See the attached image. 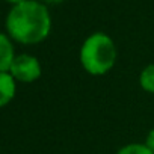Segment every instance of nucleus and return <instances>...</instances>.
I'll list each match as a JSON object with an SVG mask.
<instances>
[{"mask_svg":"<svg viewBox=\"0 0 154 154\" xmlns=\"http://www.w3.org/2000/svg\"><path fill=\"white\" fill-rule=\"evenodd\" d=\"M116 154H154L145 143L140 142H133V143H127L124 146H121Z\"/></svg>","mask_w":154,"mask_h":154,"instance_id":"7","label":"nucleus"},{"mask_svg":"<svg viewBox=\"0 0 154 154\" xmlns=\"http://www.w3.org/2000/svg\"><path fill=\"white\" fill-rule=\"evenodd\" d=\"M9 72L17 82L32 83V82L38 80L41 77L42 66H41L38 57H35L32 54H27V53H23V54L15 56Z\"/></svg>","mask_w":154,"mask_h":154,"instance_id":"3","label":"nucleus"},{"mask_svg":"<svg viewBox=\"0 0 154 154\" xmlns=\"http://www.w3.org/2000/svg\"><path fill=\"white\" fill-rule=\"evenodd\" d=\"M45 3H51V5H56V3H60L62 0H44Z\"/></svg>","mask_w":154,"mask_h":154,"instance_id":"9","label":"nucleus"},{"mask_svg":"<svg viewBox=\"0 0 154 154\" xmlns=\"http://www.w3.org/2000/svg\"><path fill=\"white\" fill-rule=\"evenodd\" d=\"M139 86L149 94H154V63L142 68L139 74Z\"/></svg>","mask_w":154,"mask_h":154,"instance_id":"6","label":"nucleus"},{"mask_svg":"<svg viewBox=\"0 0 154 154\" xmlns=\"http://www.w3.org/2000/svg\"><path fill=\"white\" fill-rule=\"evenodd\" d=\"M14 59L15 51L11 38L0 32V72H9Z\"/></svg>","mask_w":154,"mask_h":154,"instance_id":"5","label":"nucleus"},{"mask_svg":"<svg viewBox=\"0 0 154 154\" xmlns=\"http://www.w3.org/2000/svg\"><path fill=\"white\" fill-rule=\"evenodd\" d=\"M80 65L91 75H104L116 63L118 50L115 41L104 32L91 33L82 44L79 53Z\"/></svg>","mask_w":154,"mask_h":154,"instance_id":"2","label":"nucleus"},{"mask_svg":"<svg viewBox=\"0 0 154 154\" xmlns=\"http://www.w3.org/2000/svg\"><path fill=\"white\" fill-rule=\"evenodd\" d=\"M9 38L20 44L32 45L42 42L51 30V17L47 6L36 0H24L14 5L6 17Z\"/></svg>","mask_w":154,"mask_h":154,"instance_id":"1","label":"nucleus"},{"mask_svg":"<svg viewBox=\"0 0 154 154\" xmlns=\"http://www.w3.org/2000/svg\"><path fill=\"white\" fill-rule=\"evenodd\" d=\"M145 145L154 152V128H151L146 134V139H145Z\"/></svg>","mask_w":154,"mask_h":154,"instance_id":"8","label":"nucleus"},{"mask_svg":"<svg viewBox=\"0 0 154 154\" xmlns=\"http://www.w3.org/2000/svg\"><path fill=\"white\" fill-rule=\"evenodd\" d=\"M6 2H9V3H12V5H18V3L24 2V0H6Z\"/></svg>","mask_w":154,"mask_h":154,"instance_id":"10","label":"nucleus"},{"mask_svg":"<svg viewBox=\"0 0 154 154\" xmlns=\"http://www.w3.org/2000/svg\"><path fill=\"white\" fill-rule=\"evenodd\" d=\"M17 92V80L11 72H0V107L9 104Z\"/></svg>","mask_w":154,"mask_h":154,"instance_id":"4","label":"nucleus"}]
</instances>
